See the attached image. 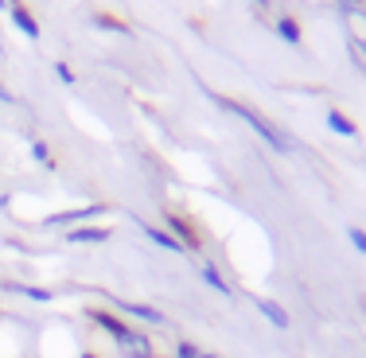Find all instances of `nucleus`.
Segmentation results:
<instances>
[{"label":"nucleus","mask_w":366,"mask_h":358,"mask_svg":"<svg viewBox=\"0 0 366 358\" xmlns=\"http://www.w3.org/2000/svg\"><path fill=\"white\" fill-rule=\"evenodd\" d=\"M4 206H8V199H4V195H0V211H4Z\"/></svg>","instance_id":"nucleus-19"},{"label":"nucleus","mask_w":366,"mask_h":358,"mask_svg":"<svg viewBox=\"0 0 366 358\" xmlns=\"http://www.w3.org/2000/svg\"><path fill=\"white\" fill-rule=\"evenodd\" d=\"M31 152H36V160H43V164H51V148L43 144V140H36V144H31Z\"/></svg>","instance_id":"nucleus-15"},{"label":"nucleus","mask_w":366,"mask_h":358,"mask_svg":"<svg viewBox=\"0 0 366 358\" xmlns=\"http://www.w3.org/2000/svg\"><path fill=\"white\" fill-rule=\"evenodd\" d=\"M0 102H12V94H8V90H4V86H0Z\"/></svg>","instance_id":"nucleus-18"},{"label":"nucleus","mask_w":366,"mask_h":358,"mask_svg":"<svg viewBox=\"0 0 366 358\" xmlns=\"http://www.w3.org/2000/svg\"><path fill=\"white\" fill-rule=\"evenodd\" d=\"M12 288V293H20V296H28V300H36V304H51V293H47V288H36V285H8Z\"/></svg>","instance_id":"nucleus-11"},{"label":"nucleus","mask_w":366,"mask_h":358,"mask_svg":"<svg viewBox=\"0 0 366 358\" xmlns=\"http://www.w3.org/2000/svg\"><path fill=\"white\" fill-rule=\"evenodd\" d=\"M277 36L288 39V43H300V23H296L293 16H281V20H277Z\"/></svg>","instance_id":"nucleus-10"},{"label":"nucleus","mask_w":366,"mask_h":358,"mask_svg":"<svg viewBox=\"0 0 366 358\" xmlns=\"http://www.w3.org/2000/svg\"><path fill=\"white\" fill-rule=\"evenodd\" d=\"M176 358H203V351H199V347H191V343H179L176 347Z\"/></svg>","instance_id":"nucleus-14"},{"label":"nucleus","mask_w":366,"mask_h":358,"mask_svg":"<svg viewBox=\"0 0 366 358\" xmlns=\"http://www.w3.org/2000/svg\"><path fill=\"white\" fill-rule=\"evenodd\" d=\"M90 320H94L98 327H102L105 335H110L113 343L121 347V351H129L132 358H152V343H148V335H137V331H132L129 323H121L117 315H110V312H90Z\"/></svg>","instance_id":"nucleus-1"},{"label":"nucleus","mask_w":366,"mask_h":358,"mask_svg":"<svg viewBox=\"0 0 366 358\" xmlns=\"http://www.w3.org/2000/svg\"><path fill=\"white\" fill-rule=\"evenodd\" d=\"M98 23H102L105 31H125V23H117L113 16H98Z\"/></svg>","instance_id":"nucleus-16"},{"label":"nucleus","mask_w":366,"mask_h":358,"mask_svg":"<svg viewBox=\"0 0 366 358\" xmlns=\"http://www.w3.org/2000/svg\"><path fill=\"white\" fill-rule=\"evenodd\" d=\"M328 129H331V132H339V137H355V132H359V129H355V121H347L339 110H331V113H328Z\"/></svg>","instance_id":"nucleus-8"},{"label":"nucleus","mask_w":366,"mask_h":358,"mask_svg":"<svg viewBox=\"0 0 366 358\" xmlns=\"http://www.w3.org/2000/svg\"><path fill=\"white\" fill-rule=\"evenodd\" d=\"M203 358H214V354H203Z\"/></svg>","instance_id":"nucleus-23"},{"label":"nucleus","mask_w":366,"mask_h":358,"mask_svg":"<svg viewBox=\"0 0 366 358\" xmlns=\"http://www.w3.org/2000/svg\"><path fill=\"white\" fill-rule=\"evenodd\" d=\"M253 304H257V312H261L265 320L273 323V327H281V331L288 327V312H285L281 304H273V300H253Z\"/></svg>","instance_id":"nucleus-4"},{"label":"nucleus","mask_w":366,"mask_h":358,"mask_svg":"<svg viewBox=\"0 0 366 358\" xmlns=\"http://www.w3.org/2000/svg\"><path fill=\"white\" fill-rule=\"evenodd\" d=\"M113 304H117L121 312H129V315H137V320H145V323H156V327L164 323V312H160V307H152V304H137V300H113Z\"/></svg>","instance_id":"nucleus-3"},{"label":"nucleus","mask_w":366,"mask_h":358,"mask_svg":"<svg viewBox=\"0 0 366 358\" xmlns=\"http://www.w3.org/2000/svg\"><path fill=\"white\" fill-rule=\"evenodd\" d=\"M219 105H226V110H230V113H238V117H242V121L249 125V129H253V132H257V137H261V140H265V144H273V148H277V152H288V148H293V140H288V137H285V132H281V129H277V125H269V121H265V117H261V113H253V110H246V105H238V102H230V98H219Z\"/></svg>","instance_id":"nucleus-2"},{"label":"nucleus","mask_w":366,"mask_h":358,"mask_svg":"<svg viewBox=\"0 0 366 358\" xmlns=\"http://www.w3.org/2000/svg\"><path fill=\"white\" fill-rule=\"evenodd\" d=\"M78 358H98V354H90V351H86V354H78Z\"/></svg>","instance_id":"nucleus-20"},{"label":"nucleus","mask_w":366,"mask_h":358,"mask_svg":"<svg viewBox=\"0 0 366 358\" xmlns=\"http://www.w3.org/2000/svg\"><path fill=\"white\" fill-rule=\"evenodd\" d=\"M12 20H16V28H20L28 39H39V23L31 20V12H28V8H12Z\"/></svg>","instance_id":"nucleus-7"},{"label":"nucleus","mask_w":366,"mask_h":358,"mask_svg":"<svg viewBox=\"0 0 366 358\" xmlns=\"http://www.w3.org/2000/svg\"><path fill=\"white\" fill-rule=\"evenodd\" d=\"M253 4H265V0H253Z\"/></svg>","instance_id":"nucleus-22"},{"label":"nucleus","mask_w":366,"mask_h":358,"mask_svg":"<svg viewBox=\"0 0 366 358\" xmlns=\"http://www.w3.org/2000/svg\"><path fill=\"white\" fill-rule=\"evenodd\" d=\"M145 238H152L160 249H172V253H183V246L172 234H164V230H156V226H145Z\"/></svg>","instance_id":"nucleus-9"},{"label":"nucleus","mask_w":366,"mask_h":358,"mask_svg":"<svg viewBox=\"0 0 366 358\" xmlns=\"http://www.w3.org/2000/svg\"><path fill=\"white\" fill-rule=\"evenodd\" d=\"M105 206H86V211H66V214H51L47 219V226H66V222H86L94 219V214H102Z\"/></svg>","instance_id":"nucleus-5"},{"label":"nucleus","mask_w":366,"mask_h":358,"mask_svg":"<svg viewBox=\"0 0 366 358\" xmlns=\"http://www.w3.org/2000/svg\"><path fill=\"white\" fill-rule=\"evenodd\" d=\"M55 74H59L63 82H74V70H70V66H66V63H59V66H55Z\"/></svg>","instance_id":"nucleus-17"},{"label":"nucleus","mask_w":366,"mask_h":358,"mask_svg":"<svg viewBox=\"0 0 366 358\" xmlns=\"http://www.w3.org/2000/svg\"><path fill=\"white\" fill-rule=\"evenodd\" d=\"M66 241H110V230L105 226H78L66 234Z\"/></svg>","instance_id":"nucleus-6"},{"label":"nucleus","mask_w":366,"mask_h":358,"mask_svg":"<svg viewBox=\"0 0 366 358\" xmlns=\"http://www.w3.org/2000/svg\"><path fill=\"white\" fill-rule=\"evenodd\" d=\"M355 4H359V8H366V0H355Z\"/></svg>","instance_id":"nucleus-21"},{"label":"nucleus","mask_w":366,"mask_h":358,"mask_svg":"<svg viewBox=\"0 0 366 358\" xmlns=\"http://www.w3.org/2000/svg\"><path fill=\"white\" fill-rule=\"evenodd\" d=\"M347 238H351V246L359 249V253H366V230H359V226H351V230H347Z\"/></svg>","instance_id":"nucleus-13"},{"label":"nucleus","mask_w":366,"mask_h":358,"mask_svg":"<svg viewBox=\"0 0 366 358\" xmlns=\"http://www.w3.org/2000/svg\"><path fill=\"white\" fill-rule=\"evenodd\" d=\"M203 280H206V285H211V288H214V293H222V296H230V285H226V280H222V273H219V269H214V265H203Z\"/></svg>","instance_id":"nucleus-12"}]
</instances>
